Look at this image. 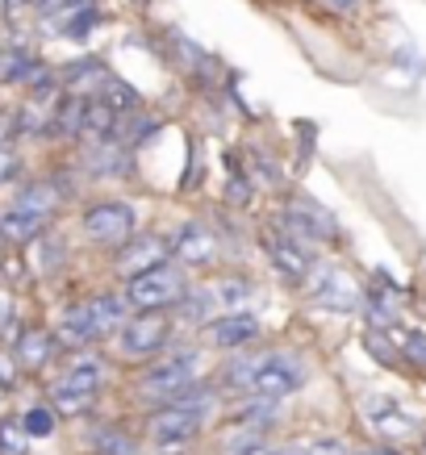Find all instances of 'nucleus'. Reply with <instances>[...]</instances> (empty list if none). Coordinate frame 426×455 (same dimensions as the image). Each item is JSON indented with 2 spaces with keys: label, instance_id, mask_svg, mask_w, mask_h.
Listing matches in <instances>:
<instances>
[{
  "label": "nucleus",
  "instance_id": "393cba45",
  "mask_svg": "<svg viewBox=\"0 0 426 455\" xmlns=\"http://www.w3.org/2000/svg\"><path fill=\"white\" fill-rule=\"evenodd\" d=\"M34 4H38V9H46V13H55V9L63 4V0H34Z\"/></svg>",
  "mask_w": 426,
  "mask_h": 455
},
{
  "label": "nucleus",
  "instance_id": "2eb2a0df",
  "mask_svg": "<svg viewBox=\"0 0 426 455\" xmlns=\"http://www.w3.org/2000/svg\"><path fill=\"white\" fill-rule=\"evenodd\" d=\"M176 255H180L184 263H209V259H213V238H209L205 226H197V221L180 226V235H176Z\"/></svg>",
  "mask_w": 426,
  "mask_h": 455
},
{
  "label": "nucleus",
  "instance_id": "bb28decb",
  "mask_svg": "<svg viewBox=\"0 0 426 455\" xmlns=\"http://www.w3.org/2000/svg\"><path fill=\"white\" fill-rule=\"evenodd\" d=\"M4 4H9V9H21V4H29V0H4Z\"/></svg>",
  "mask_w": 426,
  "mask_h": 455
},
{
  "label": "nucleus",
  "instance_id": "4468645a",
  "mask_svg": "<svg viewBox=\"0 0 426 455\" xmlns=\"http://www.w3.org/2000/svg\"><path fill=\"white\" fill-rule=\"evenodd\" d=\"M167 255V247L159 243V238H138L134 247H122V255H117V267H122L125 276L134 280L142 276V272H151V267H159Z\"/></svg>",
  "mask_w": 426,
  "mask_h": 455
},
{
  "label": "nucleus",
  "instance_id": "f03ea898",
  "mask_svg": "<svg viewBox=\"0 0 426 455\" xmlns=\"http://www.w3.org/2000/svg\"><path fill=\"white\" fill-rule=\"evenodd\" d=\"M113 326H125V301L122 297H92V301L76 305L63 317V339L68 343H92V339H105Z\"/></svg>",
  "mask_w": 426,
  "mask_h": 455
},
{
  "label": "nucleus",
  "instance_id": "7ed1b4c3",
  "mask_svg": "<svg viewBox=\"0 0 426 455\" xmlns=\"http://www.w3.org/2000/svg\"><path fill=\"white\" fill-rule=\"evenodd\" d=\"M184 297H189V280L176 263H159L125 284V301L134 309H167V305H180Z\"/></svg>",
  "mask_w": 426,
  "mask_h": 455
},
{
  "label": "nucleus",
  "instance_id": "a878e982",
  "mask_svg": "<svg viewBox=\"0 0 426 455\" xmlns=\"http://www.w3.org/2000/svg\"><path fill=\"white\" fill-rule=\"evenodd\" d=\"M330 4H334V9H356L359 0H330Z\"/></svg>",
  "mask_w": 426,
  "mask_h": 455
},
{
  "label": "nucleus",
  "instance_id": "39448f33",
  "mask_svg": "<svg viewBox=\"0 0 426 455\" xmlns=\"http://www.w3.org/2000/svg\"><path fill=\"white\" fill-rule=\"evenodd\" d=\"M247 297H251V284H243V280H213V284L189 292L180 301V317L184 322H218V317L234 314Z\"/></svg>",
  "mask_w": 426,
  "mask_h": 455
},
{
  "label": "nucleus",
  "instance_id": "5701e85b",
  "mask_svg": "<svg viewBox=\"0 0 426 455\" xmlns=\"http://www.w3.org/2000/svg\"><path fill=\"white\" fill-rule=\"evenodd\" d=\"M9 134H13V117H9V113H0V147H4Z\"/></svg>",
  "mask_w": 426,
  "mask_h": 455
},
{
  "label": "nucleus",
  "instance_id": "cd10ccee",
  "mask_svg": "<svg viewBox=\"0 0 426 455\" xmlns=\"http://www.w3.org/2000/svg\"><path fill=\"white\" fill-rule=\"evenodd\" d=\"M368 455H398V451H368Z\"/></svg>",
  "mask_w": 426,
  "mask_h": 455
},
{
  "label": "nucleus",
  "instance_id": "a211bd4d",
  "mask_svg": "<svg viewBox=\"0 0 426 455\" xmlns=\"http://www.w3.org/2000/svg\"><path fill=\"white\" fill-rule=\"evenodd\" d=\"M0 455H26V427L0 422Z\"/></svg>",
  "mask_w": 426,
  "mask_h": 455
},
{
  "label": "nucleus",
  "instance_id": "f8f14e48",
  "mask_svg": "<svg viewBox=\"0 0 426 455\" xmlns=\"http://www.w3.org/2000/svg\"><path fill=\"white\" fill-rule=\"evenodd\" d=\"M255 339H260V317L247 314V309H234V314L209 322V343L221 347V351H243Z\"/></svg>",
  "mask_w": 426,
  "mask_h": 455
},
{
  "label": "nucleus",
  "instance_id": "f257e3e1",
  "mask_svg": "<svg viewBox=\"0 0 426 455\" xmlns=\"http://www.w3.org/2000/svg\"><path fill=\"white\" fill-rule=\"evenodd\" d=\"M209 405H213V393L205 385H197L189 397L172 401V405H159L151 414V439L155 447H167V451H176L184 443H193L201 435L209 418Z\"/></svg>",
  "mask_w": 426,
  "mask_h": 455
},
{
  "label": "nucleus",
  "instance_id": "b1692460",
  "mask_svg": "<svg viewBox=\"0 0 426 455\" xmlns=\"http://www.w3.org/2000/svg\"><path fill=\"white\" fill-rule=\"evenodd\" d=\"M0 385H13V368H9L4 359H0Z\"/></svg>",
  "mask_w": 426,
  "mask_h": 455
},
{
  "label": "nucleus",
  "instance_id": "20e7f679",
  "mask_svg": "<svg viewBox=\"0 0 426 455\" xmlns=\"http://www.w3.org/2000/svg\"><path fill=\"white\" fill-rule=\"evenodd\" d=\"M301 385H305L301 359L289 355V351H260V363H255V376H251V397L280 401L297 393Z\"/></svg>",
  "mask_w": 426,
  "mask_h": 455
},
{
  "label": "nucleus",
  "instance_id": "9b49d317",
  "mask_svg": "<svg viewBox=\"0 0 426 455\" xmlns=\"http://www.w3.org/2000/svg\"><path fill=\"white\" fill-rule=\"evenodd\" d=\"M309 297H314L322 309H330V314H356V305H359V289H356V284H351L343 272H326V267L314 276Z\"/></svg>",
  "mask_w": 426,
  "mask_h": 455
},
{
  "label": "nucleus",
  "instance_id": "f3484780",
  "mask_svg": "<svg viewBox=\"0 0 426 455\" xmlns=\"http://www.w3.org/2000/svg\"><path fill=\"white\" fill-rule=\"evenodd\" d=\"M92 451L97 455H138V443L122 430H97L92 435Z\"/></svg>",
  "mask_w": 426,
  "mask_h": 455
},
{
  "label": "nucleus",
  "instance_id": "aec40b11",
  "mask_svg": "<svg viewBox=\"0 0 426 455\" xmlns=\"http://www.w3.org/2000/svg\"><path fill=\"white\" fill-rule=\"evenodd\" d=\"M305 455H351V447L343 439H322L314 447H305Z\"/></svg>",
  "mask_w": 426,
  "mask_h": 455
},
{
  "label": "nucleus",
  "instance_id": "423d86ee",
  "mask_svg": "<svg viewBox=\"0 0 426 455\" xmlns=\"http://www.w3.org/2000/svg\"><path fill=\"white\" fill-rule=\"evenodd\" d=\"M51 209H55V193H51L46 184L26 188V193H21V201H17V205L0 218V238H4V243H29V238L46 226Z\"/></svg>",
  "mask_w": 426,
  "mask_h": 455
},
{
  "label": "nucleus",
  "instance_id": "ddd939ff",
  "mask_svg": "<svg viewBox=\"0 0 426 455\" xmlns=\"http://www.w3.org/2000/svg\"><path fill=\"white\" fill-rule=\"evenodd\" d=\"M268 259L285 280H305L309 276V255H305L301 238L293 235H268Z\"/></svg>",
  "mask_w": 426,
  "mask_h": 455
},
{
  "label": "nucleus",
  "instance_id": "6e6552de",
  "mask_svg": "<svg viewBox=\"0 0 426 455\" xmlns=\"http://www.w3.org/2000/svg\"><path fill=\"white\" fill-rule=\"evenodd\" d=\"M134 205H122V201H100L84 213V235L105 243V247H122L134 235Z\"/></svg>",
  "mask_w": 426,
  "mask_h": 455
},
{
  "label": "nucleus",
  "instance_id": "dca6fc26",
  "mask_svg": "<svg viewBox=\"0 0 426 455\" xmlns=\"http://www.w3.org/2000/svg\"><path fill=\"white\" fill-rule=\"evenodd\" d=\"M17 355H21V363H29V368H42V363L51 359V334L26 331V334H21V347H17Z\"/></svg>",
  "mask_w": 426,
  "mask_h": 455
},
{
  "label": "nucleus",
  "instance_id": "6ab92c4d",
  "mask_svg": "<svg viewBox=\"0 0 426 455\" xmlns=\"http://www.w3.org/2000/svg\"><path fill=\"white\" fill-rule=\"evenodd\" d=\"M21 427H26V435H34V439H46V435L55 430V414H51V410H26Z\"/></svg>",
  "mask_w": 426,
  "mask_h": 455
},
{
  "label": "nucleus",
  "instance_id": "0eeeda50",
  "mask_svg": "<svg viewBox=\"0 0 426 455\" xmlns=\"http://www.w3.org/2000/svg\"><path fill=\"white\" fill-rule=\"evenodd\" d=\"M197 388V355H167L164 363H155L151 372L142 376V397L172 405V401L189 397Z\"/></svg>",
  "mask_w": 426,
  "mask_h": 455
},
{
  "label": "nucleus",
  "instance_id": "1a4fd4ad",
  "mask_svg": "<svg viewBox=\"0 0 426 455\" xmlns=\"http://www.w3.org/2000/svg\"><path fill=\"white\" fill-rule=\"evenodd\" d=\"M97 388H100V363L97 359H80L55 385V405L63 414H84L97 401Z\"/></svg>",
  "mask_w": 426,
  "mask_h": 455
},
{
  "label": "nucleus",
  "instance_id": "9d476101",
  "mask_svg": "<svg viewBox=\"0 0 426 455\" xmlns=\"http://www.w3.org/2000/svg\"><path fill=\"white\" fill-rule=\"evenodd\" d=\"M167 339H172V326H167V317L159 314H142V317H130L122 331H117V351L122 355H155V351H164Z\"/></svg>",
  "mask_w": 426,
  "mask_h": 455
},
{
  "label": "nucleus",
  "instance_id": "4be33fe9",
  "mask_svg": "<svg viewBox=\"0 0 426 455\" xmlns=\"http://www.w3.org/2000/svg\"><path fill=\"white\" fill-rule=\"evenodd\" d=\"M13 172H17V155L0 147V184H4V180H13Z\"/></svg>",
  "mask_w": 426,
  "mask_h": 455
},
{
  "label": "nucleus",
  "instance_id": "412c9836",
  "mask_svg": "<svg viewBox=\"0 0 426 455\" xmlns=\"http://www.w3.org/2000/svg\"><path fill=\"white\" fill-rule=\"evenodd\" d=\"M414 363H426V334H406V347H401Z\"/></svg>",
  "mask_w": 426,
  "mask_h": 455
}]
</instances>
